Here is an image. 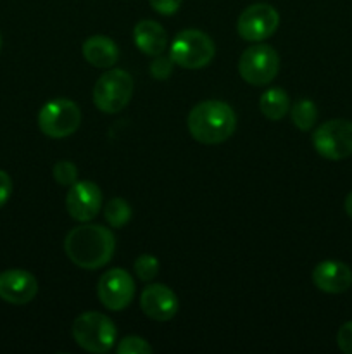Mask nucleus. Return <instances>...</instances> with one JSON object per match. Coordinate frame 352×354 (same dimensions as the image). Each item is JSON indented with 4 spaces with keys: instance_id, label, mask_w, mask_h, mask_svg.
Listing matches in <instances>:
<instances>
[{
    "instance_id": "nucleus-9",
    "label": "nucleus",
    "mask_w": 352,
    "mask_h": 354,
    "mask_svg": "<svg viewBox=\"0 0 352 354\" xmlns=\"http://www.w3.org/2000/svg\"><path fill=\"white\" fill-rule=\"evenodd\" d=\"M280 24V14L269 3H252L237 21V31L244 40L262 41L273 37Z\"/></svg>"
},
{
    "instance_id": "nucleus-21",
    "label": "nucleus",
    "mask_w": 352,
    "mask_h": 354,
    "mask_svg": "<svg viewBox=\"0 0 352 354\" xmlns=\"http://www.w3.org/2000/svg\"><path fill=\"white\" fill-rule=\"evenodd\" d=\"M54 178L59 185L71 187L72 183L78 182V168L71 161H57L52 168Z\"/></svg>"
},
{
    "instance_id": "nucleus-25",
    "label": "nucleus",
    "mask_w": 352,
    "mask_h": 354,
    "mask_svg": "<svg viewBox=\"0 0 352 354\" xmlns=\"http://www.w3.org/2000/svg\"><path fill=\"white\" fill-rule=\"evenodd\" d=\"M183 0H148L152 9L155 12L162 14V16H173V14L178 12V9L182 7Z\"/></svg>"
},
{
    "instance_id": "nucleus-23",
    "label": "nucleus",
    "mask_w": 352,
    "mask_h": 354,
    "mask_svg": "<svg viewBox=\"0 0 352 354\" xmlns=\"http://www.w3.org/2000/svg\"><path fill=\"white\" fill-rule=\"evenodd\" d=\"M173 66H175V61L171 59V55H155L150 64L152 78L157 80V82H164V80H168L171 76Z\"/></svg>"
},
{
    "instance_id": "nucleus-7",
    "label": "nucleus",
    "mask_w": 352,
    "mask_h": 354,
    "mask_svg": "<svg viewBox=\"0 0 352 354\" xmlns=\"http://www.w3.org/2000/svg\"><path fill=\"white\" fill-rule=\"evenodd\" d=\"M313 145L321 158L342 161L352 156V121L330 120L313 133Z\"/></svg>"
},
{
    "instance_id": "nucleus-26",
    "label": "nucleus",
    "mask_w": 352,
    "mask_h": 354,
    "mask_svg": "<svg viewBox=\"0 0 352 354\" xmlns=\"http://www.w3.org/2000/svg\"><path fill=\"white\" fill-rule=\"evenodd\" d=\"M10 194H12V180L6 171L0 169V207L9 201Z\"/></svg>"
},
{
    "instance_id": "nucleus-18",
    "label": "nucleus",
    "mask_w": 352,
    "mask_h": 354,
    "mask_svg": "<svg viewBox=\"0 0 352 354\" xmlns=\"http://www.w3.org/2000/svg\"><path fill=\"white\" fill-rule=\"evenodd\" d=\"M290 116L299 130L309 131L317 120L316 104L309 99H300L290 107Z\"/></svg>"
},
{
    "instance_id": "nucleus-27",
    "label": "nucleus",
    "mask_w": 352,
    "mask_h": 354,
    "mask_svg": "<svg viewBox=\"0 0 352 354\" xmlns=\"http://www.w3.org/2000/svg\"><path fill=\"white\" fill-rule=\"evenodd\" d=\"M345 213L352 220V192L345 197Z\"/></svg>"
},
{
    "instance_id": "nucleus-8",
    "label": "nucleus",
    "mask_w": 352,
    "mask_h": 354,
    "mask_svg": "<svg viewBox=\"0 0 352 354\" xmlns=\"http://www.w3.org/2000/svg\"><path fill=\"white\" fill-rule=\"evenodd\" d=\"M280 69V57L269 45L257 44L248 47L238 61V73L244 82L254 86H262L276 78Z\"/></svg>"
},
{
    "instance_id": "nucleus-10",
    "label": "nucleus",
    "mask_w": 352,
    "mask_h": 354,
    "mask_svg": "<svg viewBox=\"0 0 352 354\" xmlns=\"http://www.w3.org/2000/svg\"><path fill=\"white\" fill-rule=\"evenodd\" d=\"M100 303L110 311H121L130 306L135 297L133 277L123 268H113L104 273L97 286Z\"/></svg>"
},
{
    "instance_id": "nucleus-28",
    "label": "nucleus",
    "mask_w": 352,
    "mask_h": 354,
    "mask_svg": "<svg viewBox=\"0 0 352 354\" xmlns=\"http://www.w3.org/2000/svg\"><path fill=\"white\" fill-rule=\"evenodd\" d=\"M0 48H2V37H0Z\"/></svg>"
},
{
    "instance_id": "nucleus-15",
    "label": "nucleus",
    "mask_w": 352,
    "mask_h": 354,
    "mask_svg": "<svg viewBox=\"0 0 352 354\" xmlns=\"http://www.w3.org/2000/svg\"><path fill=\"white\" fill-rule=\"evenodd\" d=\"M133 40L138 50L145 55H150V57L161 55L166 50V44H168L166 30L152 19H144L135 26Z\"/></svg>"
},
{
    "instance_id": "nucleus-16",
    "label": "nucleus",
    "mask_w": 352,
    "mask_h": 354,
    "mask_svg": "<svg viewBox=\"0 0 352 354\" xmlns=\"http://www.w3.org/2000/svg\"><path fill=\"white\" fill-rule=\"evenodd\" d=\"M83 57L95 68L109 69L119 59V48L110 38L104 35H93L83 44Z\"/></svg>"
},
{
    "instance_id": "nucleus-20",
    "label": "nucleus",
    "mask_w": 352,
    "mask_h": 354,
    "mask_svg": "<svg viewBox=\"0 0 352 354\" xmlns=\"http://www.w3.org/2000/svg\"><path fill=\"white\" fill-rule=\"evenodd\" d=\"M135 273L141 282H150L157 277L159 273V261L155 256L152 254H141L138 256L135 261Z\"/></svg>"
},
{
    "instance_id": "nucleus-13",
    "label": "nucleus",
    "mask_w": 352,
    "mask_h": 354,
    "mask_svg": "<svg viewBox=\"0 0 352 354\" xmlns=\"http://www.w3.org/2000/svg\"><path fill=\"white\" fill-rule=\"evenodd\" d=\"M140 308L152 320L168 322L178 313V297L169 287L162 283H152L141 292Z\"/></svg>"
},
{
    "instance_id": "nucleus-11",
    "label": "nucleus",
    "mask_w": 352,
    "mask_h": 354,
    "mask_svg": "<svg viewBox=\"0 0 352 354\" xmlns=\"http://www.w3.org/2000/svg\"><path fill=\"white\" fill-rule=\"evenodd\" d=\"M102 207V192L90 180H81L69 187L66 194V209L72 220L79 223L93 220Z\"/></svg>"
},
{
    "instance_id": "nucleus-17",
    "label": "nucleus",
    "mask_w": 352,
    "mask_h": 354,
    "mask_svg": "<svg viewBox=\"0 0 352 354\" xmlns=\"http://www.w3.org/2000/svg\"><path fill=\"white\" fill-rule=\"evenodd\" d=\"M259 109H261L262 116L268 120L280 121L290 111V97L283 88L273 86V88L262 92L261 99H259Z\"/></svg>"
},
{
    "instance_id": "nucleus-24",
    "label": "nucleus",
    "mask_w": 352,
    "mask_h": 354,
    "mask_svg": "<svg viewBox=\"0 0 352 354\" xmlns=\"http://www.w3.org/2000/svg\"><path fill=\"white\" fill-rule=\"evenodd\" d=\"M337 344L342 353L352 354V320L345 322L337 334Z\"/></svg>"
},
{
    "instance_id": "nucleus-1",
    "label": "nucleus",
    "mask_w": 352,
    "mask_h": 354,
    "mask_svg": "<svg viewBox=\"0 0 352 354\" xmlns=\"http://www.w3.org/2000/svg\"><path fill=\"white\" fill-rule=\"evenodd\" d=\"M64 251L76 266L83 270H99L113 259L116 239L102 225H85L72 228L64 239Z\"/></svg>"
},
{
    "instance_id": "nucleus-4",
    "label": "nucleus",
    "mask_w": 352,
    "mask_h": 354,
    "mask_svg": "<svg viewBox=\"0 0 352 354\" xmlns=\"http://www.w3.org/2000/svg\"><path fill=\"white\" fill-rule=\"evenodd\" d=\"M169 55L183 69H202L216 55L214 41L200 30H183L173 40Z\"/></svg>"
},
{
    "instance_id": "nucleus-5",
    "label": "nucleus",
    "mask_w": 352,
    "mask_h": 354,
    "mask_svg": "<svg viewBox=\"0 0 352 354\" xmlns=\"http://www.w3.org/2000/svg\"><path fill=\"white\" fill-rule=\"evenodd\" d=\"M135 82L124 69H109L93 86V102L106 114H116L128 106L133 97Z\"/></svg>"
},
{
    "instance_id": "nucleus-14",
    "label": "nucleus",
    "mask_w": 352,
    "mask_h": 354,
    "mask_svg": "<svg viewBox=\"0 0 352 354\" xmlns=\"http://www.w3.org/2000/svg\"><path fill=\"white\" fill-rule=\"evenodd\" d=\"M313 282L326 294H342L351 289L352 270L345 263L326 259L313 270Z\"/></svg>"
},
{
    "instance_id": "nucleus-6",
    "label": "nucleus",
    "mask_w": 352,
    "mask_h": 354,
    "mask_svg": "<svg viewBox=\"0 0 352 354\" xmlns=\"http://www.w3.org/2000/svg\"><path fill=\"white\" fill-rule=\"evenodd\" d=\"M81 124V111L72 100H48L38 113V128L50 138H66Z\"/></svg>"
},
{
    "instance_id": "nucleus-2",
    "label": "nucleus",
    "mask_w": 352,
    "mask_h": 354,
    "mask_svg": "<svg viewBox=\"0 0 352 354\" xmlns=\"http://www.w3.org/2000/svg\"><path fill=\"white\" fill-rule=\"evenodd\" d=\"M190 135L206 145H217L226 142L237 128V114L230 104L223 100L199 102L186 120Z\"/></svg>"
},
{
    "instance_id": "nucleus-12",
    "label": "nucleus",
    "mask_w": 352,
    "mask_h": 354,
    "mask_svg": "<svg viewBox=\"0 0 352 354\" xmlns=\"http://www.w3.org/2000/svg\"><path fill=\"white\" fill-rule=\"evenodd\" d=\"M38 294V282L26 270H6L0 273V299L6 303L28 304Z\"/></svg>"
},
{
    "instance_id": "nucleus-22",
    "label": "nucleus",
    "mask_w": 352,
    "mask_h": 354,
    "mask_svg": "<svg viewBox=\"0 0 352 354\" xmlns=\"http://www.w3.org/2000/svg\"><path fill=\"white\" fill-rule=\"evenodd\" d=\"M119 354H150L152 346L138 335H128L117 346Z\"/></svg>"
},
{
    "instance_id": "nucleus-3",
    "label": "nucleus",
    "mask_w": 352,
    "mask_h": 354,
    "mask_svg": "<svg viewBox=\"0 0 352 354\" xmlns=\"http://www.w3.org/2000/svg\"><path fill=\"white\" fill-rule=\"evenodd\" d=\"M72 337L76 344L85 351L104 354L114 348L117 330L109 317L97 311H86L79 315L72 324Z\"/></svg>"
},
{
    "instance_id": "nucleus-19",
    "label": "nucleus",
    "mask_w": 352,
    "mask_h": 354,
    "mask_svg": "<svg viewBox=\"0 0 352 354\" xmlns=\"http://www.w3.org/2000/svg\"><path fill=\"white\" fill-rule=\"evenodd\" d=\"M104 218L107 223L113 228H121L131 220V207L121 197H114L107 203L106 209H104Z\"/></svg>"
}]
</instances>
